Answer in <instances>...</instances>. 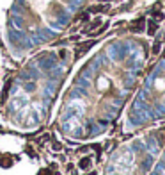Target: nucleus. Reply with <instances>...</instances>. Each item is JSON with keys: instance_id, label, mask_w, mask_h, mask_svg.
Listing matches in <instances>:
<instances>
[{"instance_id": "nucleus-3", "label": "nucleus", "mask_w": 165, "mask_h": 175, "mask_svg": "<svg viewBox=\"0 0 165 175\" xmlns=\"http://www.w3.org/2000/svg\"><path fill=\"white\" fill-rule=\"evenodd\" d=\"M156 29H158V23H156V21H149V23H147V34H149V36H154Z\"/></svg>"}, {"instance_id": "nucleus-1", "label": "nucleus", "mask_w": 165, "mask_h": 175, "mask_svg": "<svg viewBox=\"0 0 165 175\" xmlns=\"http://www.w3.org/2000/svg\"><path fill=\"white\" fill-rule=\"evenodd\" d=\"M144 25H146V20H144V18H137L135 21H131V23H130V31H131V32H140V31L144 29Z\"/></svg>"}, {"instance_id": "nucleus-10", "label": "nucleus", "mask_w": 165, "mask_h": 175, "mask_svg": "<svg viewBox=\"0 0 165 175\" xmlns=\"http://www.w3.org/2000/svg\"><path fill=\"white\" fill-rule=\"evenodd\" d=\"M163 57H165V54H163Z\"/></svg>"}, {"instance_id": "nucleus-8", "label": "nucleus", "mask_w": 165, "mask_h": 175, "mask_svg": "<svg viewBox=\"0 0 165 175\" xmlns=\"http://www.w3.org/2000/svg\"><path fill=\"white\" fill-rule=\"evenodd\" d=\"M153 16H154L156 20H161V18H163V14H161V13H153Z\"/></svg>"}, {"instance_id": "nucleus-2", "label": "nucleus", "mask_w": 165, "mask_h": 175, "mask_svg": "<svg viewBox=\"0 0 165 175\" xmlns=\"http://www.w3.org/2000/svg\"><path fill=\"white\" fill-rule=\"evenodd\" d=\"M92 45H94V41H87V43H84V45H80V47L77 48V55H82V54H84V52H87Z\"/></svg>"}, {"instance_id": "nucleus-7", "label": "nucleus", "mask_w": 165, "mask_h": 175, "mask_svg": "<svg viewBox=\"0 0 165 175\" xmlns=\"http://www.w3.org/2000/svg\"><path fill=\"white\" fill-rule=\"evenodd\" d=\"M80 166H82V168H87V166H89V159H82Z\"/></svg>"}, {"instance_id": "nucleus-9", "label": "nucleus", "mask_w": 165, "mask_h": 175, "mask_svg": "<svg viewBox=\"0 0 165 175\" xmlns=\"http://www.w3.org/2000/svg\"><path fill=\"white\" fill-rule=\"evenodd\" d=\"M103 2H110V0H103Z\"/></svg>"}, {"instance_id": "nucleus-6", "label": "nucleus", "mask_w": 165, "mask_h": 175, "mask_svg": "<svg viewBox=\"0 0 165 175\" xmlns=\"http://www.w3.org/2000/svg\"><path fill=\"white\" fill-rule=\"evenodd\" d=\"M9 86H11V82H6V86H4V91H2V98H0L2 102L7 98V90H9Z\"/></svg>"}, {"instance_id": "nucleus-4", "label": "nucleus", "mask_w": 165, "mask_h": 175, "mask_svg": "<svg viewBox=\"0 0 165 175\" xmlns=\"http://www.w3.org/2000/svg\"><path fill=\"white\" fill-rule=\"evenodd\" d=\"M107 9V6H94V7H91L89 11L91 13H101V11H105Z\"/></svg>"}, {"instance_id": "nucleus-5", "label": "nucleus", "mask_w": 165, "mask_h": 175, "mask_svg": "<svg viewBox=\"0 0 165 175\" xmlns=\"http://www.w3.org/2000/svg\"><path fill=\"white\" fill-rule=\"evenodd\" d=\"M160 50H161V43H160V41H156L154 45H153V54L156 55V54H160Z\"/></svg>"}]
</instances>
